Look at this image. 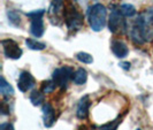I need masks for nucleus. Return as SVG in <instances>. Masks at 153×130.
<instances>
[{"mask_svg": "<svg viewBox=\"0 0 153 130\" xmlns=\"http://www.w3.org/2000/svg\"><path fill=\"white\" fill-rule=\"evenodd\" d=\"M130 39L137 45L153 42V27L145 20L143 14L139 15L128 25Z\"/></svg>", "mask_w": 153, "mask_h": 130, "instance_id": "f257e3e1", "label": "nucleus"}, {"mask_svg": "<svg viewBox=\"0 0 153 130\" xmlns=\"http://www.w3.org/2000/svg\"><path fill=\"white\" fill-rule=\"evenodd\" d=\"M88 22L93 31H101L107 22V9L102 4H94L88 9Z\"/></svg>", "mask_w": 153, "mask_h": 130, "instance_id": "f03ea898", "label": "nucleus"}, {"mask_svg": "<svg viewBox=\"0 0 153 130\" xmlns=\"http://www.w3.org/2000/svg\"><path fill=\"white\" fill-rule=\"evenodd\" d=\"M63 19H65V22H66L67 28L70 31L81 29V27L83 25V21H84L83 15L71 4H68L67 6H65V9H63Z\"/></svg>", "mask_w": 153, "mask_h": 130, "instance_id": "7ed1b4c3", "label": "nucleus"}, {"mask_svg": "<svg viewBox=\"0 0 153 130\" xmlns=\"http://www.w3.org/2000/svg\"><path fill=\"white\" fill-rule=\"evenodd\" d=\"M44 14H45L44 9L32 10L30 13L25 14L30 19V33L37 38L42 37L45 32V27H44V21H43Z\"/></svg>", "mask_w": 153, "mask_h": 130, "instance_id": "20e7f679", "label": "nucleus"}, {"mask_svg": "<svg viewBox=\"0 0 153 130\" xmlns=\"http://www.w3.org/2000/svg\"><path fill=\"white\" fill-rule=\"evenodd\" d=\"M108 28L112 33H124L128 31V23L119 9H113L108 19Z\"/></svg>", "mask_w": 153, "mask_h": 130, "instance_id": "39448f33", "label": "nucleus"}, {"mask_svg": "<svg viewBox=\"0 0 153 130\" xmlns=\"http://www.w3.org/2000/svg\"><path fill=\"white\" fill-rule=\"evenodd\" d=\"M73 74H74V71H73L71 67L63 66L61 68H56L54 70L52 74V79L58 88L65 89L68 85L70 78H73Z\"/></svg>", "mask_w": 153, "mask_h": 130, "instance_id": "423d86ee", "label": "nucleus"}, {"mask_svg": "<svg viewBox=\"0 0 153 130\" xmlns=\"http://www.w3.org/2000/svg\"><path fill=\"white\" fill-rule=\"evenodd\" d=\"M1 45H2V50H4V54L7 59H12V60H17L22 56L23 51L20 47V45L13 39H2L1 40Z\"/></svg>", "mask_w": 153, "mask_h": 130, "instance_id": "0eeeda50", "label": "nucleus"}, {"mask_svg": "<svg viewBox=\"0 0 153 130\" xmlns=\"http://www.w3.org/2000/svg\"><path fill=\"white\" fill-rule=\"evenodd\" d=\"M35 84H36V79L29 71H27V70L21 71V74L19 75V79H17V88L20 91H29L30 89L35 86Z\"/></svg>", "mask_w": 153, "mask_h": 130, "instance_id": "6e6552de", "label": "nucleus"}, {"mask_svg": "<svg viewBox=\"0 0 153 130\" xmlns=\"http://www.w3.org/2000/svg\"><path fill=\"white\" fill-rule=\"evenodd\" d=\"M111 48H112L113 54L119 59L126 58L129 53V48H128L127 44L121 39H113L112 44H111Z\"/></svg>", "mask_w": 153, "mask_h": 130, "instance_id": "1a4fd4ad", "label": "nucleus"}, {"mask_svg": "<svg viewBox=\"0 0 153 130\" xmlns=\"http://www.w3.org/2000/svg\"><path fill=\"white\" fill-rule=\"evenodd\" d=\"M91 106V101L89 96H84L82 97L81 100L78 101V105L76 108V116L79 120H84L89 115V108Z\"/></svg>", "mask_w": 153, "mask_h": 130, "instance_id": "9d476101", "label": "nucleus"}, {"mask_svg": "<svg viewBox=\"0 0 153 130\" xmlns=\"http://www.w3.org/2000/svg\"><path fill=\"white\" fill-rule=\"evenodd\" d=\"M43 121H44V126L46 128L52 127L55 122V112H54L53 106L50 103H46L43 105Z\"/></svg>", "mask_w": 153, "mask_h": 130, "instance_id": "9b49d317", "label": "nucleus"}, {"mask_svg": "<svg viewBox=\"0 0 153 130\" xmlns=\"http://www.w3.org/2000/svg\"><path fill=\"white\" fill-rule=\"evenodd\" d=\"M63 9H65V4H63V0H53L52 4H51V7H50V17L51 20L53 21L55 20H60V15H63Z\"/></svg>", "mask_w": 153, "mask_h": 130, "instance_id": "f8f14e48", "label": "nucleus"}, {"mask_svg": "<svg viewBox=\"0 0 153 130\" xmlns=\"http://www.w3.org/2000/svg\"><path fill=\"white\" fill-rule=\"evenodd\" d=\"M0 92H1V94H2V97H4L5 100L9 99L10 97L14 96V89H13V86L5 79L4 76H1V78H0Z\"/></svg>", "mask_w": 153, "mask_h": 130, "instance_id": "ddd939ff", "label": "nucleus"}, {"mask_svg": "<svg viewBox=\"0 0 153 130\" xmlns=\"http://www.w3.org/2000/svg\"><path fill=\"white\" fill-rule=\"evenodd\" d=\"M73 82L76 85H83L86 83L88 79V71L84 68H78L73 74Z\"/></svg>", "mask_w": 153, "mask_h": 130, "instance_id": "4468645a", "label": "nucleus"}, {"mask_svg": "<svg viewBox=\"0 0 153 130\" xmlns=\"http://www.w3.org/2000/svg\"><path fill=\"white\" fill-rule=\"evenodd\" d=\"M29 99L33 106H40L44 103L45 97H44V93L42 92V90H33L29 96Z\"/></svg>", "mask_w": 153, "mask_h": 130, "instance_id": "2eb2a0df", "label": "nucleus"}, {"mask_svg": "<svg viewBox=\"0 0 153 130\" xmlns=\"http://www.w3.org/2000/svg\"><path fill=\"white\" fill-rule=\"evenodd\" d=\"M120 13L122 14L124 17H134V16L137 14V10L135 6H132L131 4H123L119 7Z\"/></svg>", "mask_w": 153, "mask_h": 130, "instance_id": "dca6fc26", "label": "nucleus"}, {"mask_svg": "<svg viewBox=\"0 0 153 130\" xmlns=\"http://www.w3.org/2000/svg\"><path fill=\"white\" fill-rule=\"evenodd\" d=\"M7 16L9 22L12 23L13 25H15V27H20L21 25L22 20H21V15H20V13L17 10H15V9H8Z\"/></svg>", "mask_w": 153, "mask_h": 130, "instance_id": "f3484780", "label": "nucleus"}, {"mask_svg": "<svg viewBox=\"0 0 153 130\" xmlns=\"http://www.w3.org/2000/svg\"><path fill=\"white\" fill-rule=\"evenodd\" d=\"M25 45L28 46L30 50H33V51H43L46 47V44L42 43V42H38L33 38H27L25 39Z\"/></svg>", "mask_w": 153, "mask_h": 130, "instance_id": "a211bd4d", "label": "nucleus"}, {"mask_svg": "<svg viewBox=\"0 0 153 130\" xmlns=\"http://www.w3.org/2000/svg\"><path fill=\"white\" fill-rule=\"evenodd\" d=\"M121 121H122V117L119 116V117H116L113 121L106 123V124H104V126L97 127V128H94V129L96 130H116L117 127H119V124L121 123Z\"/></svg>", "mask_w": 153, "mask_h": 130, "instance_id": "6ab92c4d", "label": "nucleus"}, {"mask_svg": "<svg viewBox=\"0 0 153 130\" xmlns=\"http://www.w3.org/2000/svg\"><path fill=\"white\" fill-rule=\"evenodd\" d=\"M58 86L56 84L53 82V79H48V81H44L43 84H42V92L43 93H52V92L55 91Z\"/></svg>", "mask_w": 153, "mask_h": 130, "instance_id": "aec40b11", "label": "nucleus"}, {"mask_svg": "<svg viewBox=\"0 0 153 130\" xmlns=\"http://www.w3.org/2000/svg\"><path fill=\"white\" fill-rule=\"evenodd\" d=\"M75 58H76L79 62L88 63V65L93 62V58H92V55L91 54H89V53H86V52H78V53H76Z\"/></svg>", "mask_w": 153, "mask_h": 130, "instance_id": "412c9836", "label": "nucleus"}, {"mask_svg": "<svg viewBox=\"0 0 153 130\" xmlns=\"http://www.w3.org/2000/svg\"><path fill=\"white\" fill-rule=\"evenodd\" d=\"M142 14H143V16L145 17L146 21H147V22L150 23V24L153 27V7L147 8L145 12H143Z\"/></svg>", "mask_w": 153, "mask_h": 130, "instance_id": "4be33fe9", "label": "nucleus"}, {"mask_svg": "<svg viewBox=\"0 0 153 130\" xmlns=\"http://www.w3.org/2000/svg\"><path fill=\"white\" fill-rule=\"evenodd\" d=\"M0 112L2 115H8L9 114V106L7 105V103L4 100L1 103V107H0Z\"/></svg>", "mask_w": 153, "mask_h": 130, "instance_id": "5701e85b", "label": "nucleus"}, {"mask_svg": "<svg viewBox=\"0 0 153 130\" xmlns=\"http://www.w3.org/2000/svg\"><path fill=\"white\" fill-rule=\"evenodd\" d=\"M0 130H15L14 129V126L9 122H5L0 124Z\"/></svg>", "mask_w": 153, "mask_h": 130, "instance_id": "b1692460", "label": "nucleus"}, {"mask_svg": "<svg viewBox=\"0 0 153 130\" xmlns=\"http://www.w3.org/2000/svg\"><path fill=\"white\" fill-rule=\"evenodd\" d=\"M120 67L123 69H126V70H128V69L130 68V63H129V62H121V63H120Z\"/></svg>", "mask_w": 153, "mask_h": 130, "instance_id": "393cba45", "label": "nucleus"}, {"mask_svg": "<svg viewBox=\"0 0 153 130\" xmlns=\"http://www.w3.org/2000/svg\"><path fill=\"white\" fill-rule=\"evenodd\" d=\"M136 130H142V129H139V128H138V129H136Z\"/></svg>", "mask_w": 153, "mask_h": 130, "instance_id": "a878e982", "label": "nucleus"}]
</instances>
